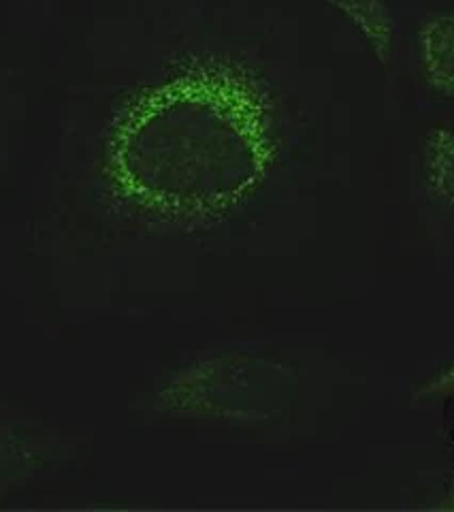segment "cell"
<instances>
[{
	"label": "cell",
	"mask_w": 454,
	"mask_h": 512,
	"mask_svg": "<svg viewBox=\"0 0 454 512\" xmlns=\"http://www.w3.org/2000/svg\"><path fill=\"white\" fill-rule=\"evenodd\" d=\"M324 3L344 15L384 69L393 67L397 22L388 0H324Z\"/></svg>",
	"instance_id": "cell-3"
},
{
	"label": "cell",
	"mask_w": 454,
	"mask_h": 512,
	"mask_svg": "<svg viewBox=\"0 0 454 512\" xmlns=\"http://www.w3.org/2000/svg\"><path fill=\"white\" fill-rule=\"evenodd\" d=\"M273 90L231 56H190L128 96L109 122L101 175L145 227L199 233L241 212L280 160Z\"/></svg>",
	"instance_id": "cell-1"
},
{
	"label": "cell",
	"mask_w": 454,
	"mask_h": 512,
	"mask_svg": "<svg viewBox=\"0 0 454 512\" xmlns=\"http://www.w3.org/2000/svg\"><path fill=\"white\" fill-rule=\"evenodd\" d=\"M418 60L427 86L454 101V11L429 13L420 24Z\"/></svg>",
	"instance_id": "cell-2"
},
{
	"label": "cell",
	"mask_w": 454,
	"mask_h": 512,
	"mask_svg": "<svg viewBox=\"0 0 454 512\" xmlns=\"http://www.w3.org/2000/svg\"><path fill=\"white\" fill-rule=\"evenodd\" d=\"M423 173L431 195L454 207V131L433 126L423 143Z\"/></svg>",
	"instance_id": "cell-4"
},
{
	"label": "cell",
	"mask_w": 454,
	"mask_h": 512,
	"mask_svg": "<svg viewBox=\"0 0 454 512\" xmlns=\"http://www.w3.org/2000/svg\"><path fill=\"white\" fill-rule=\"evenodd\" d=\"M448 391H454V365L446 367L423 387V395H444Z\"/></svg>",
	"instance_id": "cell-5"
}]
</instances>
